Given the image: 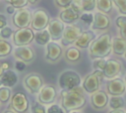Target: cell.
Returning a JSON list of instances; mask_svg holds the SVG:
<instances>
[{"label": "cell", "instance_id": "obj_1", "mask_svg": "<svg viewBox=\"0 0 126 113\" xmlns=\"http://www.w3.org/2000/svg\"><path fill=\"white\" fill-rule=\"evenodd\" d=\"M61 96V106L65 110V112H72L83 108L86 105L87 99L84 94V89L79 86L71 89L64 90L62 89L60 92Z\"/></svg>", "mask_w": 126, "mask_h": 113}, {"label": "cell", "instance_id": "obj_2", "mask_svg": "<svg viewBox=\"0 0 126 113\" xmlns=\"http://www.w3.org/2000/svg\"><path fill=\"white\" fill-rule=\"evenodd\" d=\"M112 51V39L110 34L105 33L95 38L89 47V55L92 59L104 58Z\"/></svg>", "mask_w": 126, "mask_h": 113}, {"label": "cell", "instance_id": "obj_3", "mask_svg": "<svg viewBox=\"0 0 126 113\" xmlns=\"http://www.w3.org/2000/svg\"><path fill=\"white\" fill-rule=\"evenodd\" d=\"M58 82H59V86L61 89L71 90V89L78 87L81 84V77L76 71L68 69L60 73Z\"/></svg>", "mask_w": 126, "mask_h": 113}, {"label": "cell", "instance_id": "obj_4", "mask_svg": "<svg viewBox=\"0 0 126 113\" xmlns=\"http://www.w3.org/2000/svg\"><path fill=\"white\" fill-rule=\"evenodd\" d=\"M103 78H104L103 71L99 69H95L93 73H90L85 77L83 81V89L86 92L93 94L94 92L99 90Z\"/></svg>", "mask_w": 126, "mask_h": 113}, {"label": "cell", "instance_id": "obj_5", "mask_svg": "<svg viewBox=\"0 0 126 113\" xmlns=\"http://www.w3.org/2000/svg\"><path fill=\"white\" fill-rule=\"evenodd\" d=\"M49 21H50L49 15L44 9H41V8L36 9L32 13V23H31L32 29L36 32L44 30L47 28Z\"/></svg>", "mask_w": 126, "mask_h": 113}, {"label": "cell", "instance_id": "obj_6", "mask_svg": "<svg viewBox=\"0 0 126 113\" xmlns=\"http://www.w3.org/2000/svg\"><path fill=\"white\" fill-rule=\"evenodd\" d=\"M29 99L24 92L18 91L12 95L10 99V109L17 113H26L29 109Z\"/></svg>", "mask_w": 126, "mask_h": 113}, {"label": "cell", "instance_id": "obj_7", "mask_svg": "<svg viewBox=\"0 0 126 113\" xmlns=\"http://www.w3.org/2000/svg\"><path fill=\"white\" fill-rule=\"evenodd\" d=\"M34 40V33L32 29L23 28L17 30L13 35V43L16 47L29 46Z\"/></svg>", "mask_w": 126, "mask_h": 113}, {"label": "cell", "instance_id": "obj_8", "mask_svg": "<svg viewBox=\"0 0 126 113\" xmlns=\"http://www.w3.org/2000/svg\"><path fill=\"white\" fill-rule=\"evenodd\" d=\"M24 86L32 94H37L41 87L43 86V79L37 73H29L23 79Z\"/></svg>", "mask_w": 126, "mask_h": 113}, {"label": "cell", "instance_id": "obj_9", "mask_svg": "<svg viewBox=\"0 0 126 113\" xmlns=\"http://www.w3.org/2000/svg\"><path fill=\"white\" fill-rule=\"evenodd\" d=\"M32 14L29 9L21 8L16 11L13 16V24L19 29L28 28L32 23Z\"/></svg>", "mask_w": 126, "mask_h": 113}, {"label": "cell", "instance_id": "obj_10", "mask_svg": "<svg viewBox=\"0 0 126 113\" xmlns=\"http://www.w3.org/2000/svg\"><path fill=\"white\" fill-rule=\"evenodd\" d=\"M82 29L79 26L76 25H70V26H66L61 38V44L62 46H70L72 44H74L77 39L80 37V35L82 34Z\"/></svg>", "mask_w": 126, "mask_h": 113}, {"label": "cell", "instance_id": "obj_11", "mask_svg": "<svg viewBox=\"0 0 126 113\" xmlns=\"http://www.w3.org/2000/svg\"><path fill=\"white\" fill-rule=\"evenodd\" d=\"M56 96H57V91L55 86L50 84L44 85L37 93V101L43 105H49L55 101Z\"/></svg>", "mask_w": 126, "mask_h": 113}, {"label": "cell", "instance_id": "obj_12", "mask_svg": "<svg viewBox=\"0 0 126 113\" xmlns=\"http://www.w3.org/2000/svg\"><path fill=\"white\" fill-rule=\"evenodd\" d=\"M106 91L111 96H120L126 91V84L122 78L114 77L106 82Z\"/></svg>", "mask_w": 126, "mask_h": 113}, {"label": "cell", "instance_id": "obj_13", "mask_svg": "<svg viewBox=\"0 0 126 113\" xmlns=\"http://www.w3.org/2000/svg\"><path fill=\"white\" fill-rule=\"evenodd\" d=\"M13 56L16 59L25 61L26 63L32 62L35 57L33 50L29 46H21L15 48L13 50Z\"/></svg>", "mask_w": 126, "mask_h": 113}, {"label": "cell", "instance_id": "obj_14", "mask_svg": "<svg viewBox=\"0 0 126 113\" xmlns=\"http://www.w3.org/2000/svg\"><path fill=\"white\" fill-rule=\"evenodd\" d=\"M65 26L64 23L60 19H52L49 21V24L47 26V30L50 34L52 41H58L61 40L63 32H64Z\"/></svg>", "mask_w": 126, "mask_h": 113}, {"label": "cell", "instance_id": "obj_15", "mask_svg": "<svg viewBox=\"0 0 126 113\" xmlns=\"http://www.w3.org/2000/svg\"><path fill=\"white\" fill-rule=\"evenodd\" d=\"M62 56V48L55 42H49L45 48L44 57L50 62H56Z\"/></svg>", "mask_w": 126, "mask_h": 113}, {"label": "cell", "instance_id": "obj_16", "mask_svg": "<svg viewBox=\"0 0 126 113\" xmlns=\"http://www.w3.org/2000/svg\"><path fill=\"white\" fill-rule=\"evenodd\" d=\"M122 69V63L117 59H108L106 60V64L103 71V75L105 78L112 79L116 77Z\"/></svg>", "mask_w": 126, "mask_h": 113}, {"label": "cell", "instance_id": "obj_17", "mask_svg": "<svg viewBox=\"0 0 126 113\" xmlns=\"http://www.w3.org/2000/svg\"><path fill=\"white\" fill-rule=\"evenodd\" d=\"M108 100H109L108 95L106 94V92L102 90H97L94 92L91 96L92 106L96 110H101L105 108L106 105L108 104Z\"/></svg>", "mask_w": 126, "mask_h": 113}, {"label": "cell", "instance_id": "obj_18", "mask_svg": "<svg viewBox=\"0 0 126 113\" xmlns=\"http://www.w3.org/2000/svg\"><path fill=\"white\" fill-rule=\"evenodd\" d=\"M110 26L109 17L101 12H97L94 15V22L92 24V28L94 30H105Z\"/></svg>", "mask_w": 126, "mask_h": 113}, {"label": "cell", "instance_id": "obj_19", "mask_svg": "<svg viewBox=\"0 0 126 113\" xmlns=\"http://www.w3.org/2000/svg\"><path fill=\"white\" fill-rule=\"evenodd\" d=\"M94 39H95V34L93 31H91V30L84 31V32H82L80 37L75 42V46L80 49H87L90 47V45L92 44V42Z\"/></svg>", "mask_w": 126, "mask_h": 113}, {"label": "cell", "instance_id": "obj_20", "mask_svg": "<svg viewBox=\"0 0 126 113\" xmlns=\"http://www.w3.org/2000/svg\"><path fill=\"white\" fill-rule=\"evenodd\" d=\"M80 18V14L78 12H76L73 8L68 7L65 8L64 10H62L60 12L59 15V19L64 23V24H73L75 23L78 19Z\"/></svg>", "mask_w": 126, "mask_h": 113}, {"label": "cell", "instance_id": "obj_21", "mask_svg": "<svg viewBox=\"0 0 126 113\" xmlns=\"http://www.w3.org/2000/svg\"><path fill=\"white\" fill-rule=\"evenodd\" d=\"M1 80H2V83L4 86H7V87H13L17 81H18V75L17 73L12 70V69H8V70H5L3 75L1 76Z\"/></svg>", "mask_w": 126, "mask_h": 113}, {"label": "cell", "instance_id": "obj_22", "mask_svg": "<svg viewBox=\"0 0 126 113\" xmlns=\"http://www.w3.org/2000/svg\"><path fill=\"white\" fill-rule=\"evenodd\" d=\"M126 51V40L116 37L112 39V52L117 56L124 55Z\"/></svg>", "mask_w": 126, "mask_h": 113}, {"label": "cell", "instance_id": "obj_23", "mask_svg": "<svg viewBox=\"0 0 126 113\" xmlns=\"http://www.w3.org/2000/svg\"><path fill=\"white\" fill-rule=\"evenodd\" d=\"M34 40H35V43L39 46H46L50 40H51V37H50V34L48 32V30L44 29V30H41V31H38L35 33L34 35Z\"/></svg>", "mask_w": 126, "mask_h": 113}, {"label": "cell", "instance_id": "obj_24", "mask_svg": "<svg viewBox=\"0 0 126 113\" xmlns=\"http://www.w3.org/2000/svg\"><path fill=\"white\" fill-rule=\"evenodd\" d=\"M65 58L69 62H76L81 58V52L77 47H70L65 52Z\"/></svg>", "mask_w": 126, "mask_h": 113}, {"label": "cell", "instance_id": "obj_25", "mask_svg": "<svg viewBox=\"0 0 126 113\" xmlns=\"http://www.w3.org/2000/svg\"><path fill=\"white\" fill-rule=\"evenodd\" d=\"M108 105L111 109H123L125 106V100L120 96H111L108 100Z\"/></svg>", "mask_w": 126, "mask_h": 113}, {"label": "cell", "instance_id": "obj_26", "mask_svg": "<svg viewBox=\"0 0 126 113\" xmlns=\"http://www.w3.org/2000/svg\"><path fill=\"white\" fill-rule=\"evenodd\" d=\"M112 0H96V8L99 12L107 14L112 10Z\"/></svg>", "mask_w": 126, "mask_h": 113}, {"label": "cell", "instance_id": "obj_27", "mask_svg": "<svg viewBox=\"0 0 126 113\" xmlns=\"http://www.w3.org/2000/svg\"><path fill=\"white\" fill-rule=\"evenodd\" d=\"M12 45L9 42L5 41L4 39L0 40V58L9 56L12 53Z\"/></svg>", "mask_w": 126, "mask_h": 113}, {"label": "cell", "instance_id": "obj_28", "mask_svg": "<svg viewBox=\"0 0 126 113\" xmlns=\"http://www.w3.org/2000/svg\"><path fill=\"white\" fill-rule=\"evenodd\" d=\"M82 11L91 12L96 7V0H79Z\"/></svg>", "mask_w": 126, "mask_h": 113}, {"label": "cell", "instance_id": "obj_29", "mask_svg": "<svg viewBox=\"0 0 126 113\" xmlns=\"http://www.w3.org/2000/svg\"><path fill=\"white\" fill-rule=\"evenodd\" d=\"M11 99V89L7 86H0V103H7Z\"/></svg>", "mask_w": 126, "mask_h": 113}, {"label": "cell", "instance_id": "obj_30", "mask_svg": "<svg viewBox=\"0 0 126 113\" xmlns=\"http://www.w3.org/2000/svg\"><path fill=\"white\" fill-rule=\"evenodd\" d=\"M32 113H47V110L45 109L44 105L39 102H33L31 107Z\"/></svg>", "mask_w": 126, "mask_h": 113}, {"label": "cell", "instance_id": "obj_31", "mask_svg": "<svg viewBox=\"0 0 126 113\" xmlns=\"http://www.w3.org/2000/svg\"><path fill=\"white\" fill-rule=\"evenodd\" d=\"M80 19L83 23H85L86 25H92L94 22V15L92 13L89 12H85L80 16Z\"/></svg>", "mask_w": 126, "mask_h": 113}, {"label": "cell", "instance_id": "obj_32", "mask_svg": "<svg viewBox=\"0 0 126 113\" xmlns=\"http://www.w3.org/2000/svg\"><path fill=\"white\" fill-rule=\"evenodd\" d=\"M122 15H126V0H112Z\"/></svg>", "mask_w": 126, "mask_h": 113}, {"label": "cell", "instance_id": "obj_33", "mask_svg": "<svg viewBox=\"0 0 126 113\" xmlns=\"http://www.w3.org/2000/svg\"><path fill=\"white\" fill-rule=\"evenodd\" d=\"M93 64L95 69L103 70L105 67V64H106V60H105V58H95V59H94Z\"/></svg>", "mask_w": 126, "mask_h": 113}, {"label": "cell", "instance_id": "obj_34", "mask_svg": "<svg viewBox=\"0 0 126 113\" xmlns=\"http://www.w3.org/2000/svg\"><path fill=\"white\" fill-rule=\"evenodd\" d=\"M47 113H65V110L62 108V106L52 104L47 108Z\"/></svg>", "mask_w": 126, "mask_h": 113}, {"label": "cell", "instance_id": "obj_35", "mask_svg": "<svg viewBox=\"0 0 126 113\" xmlns=\"http://www.w3.org/2000/svg\"><path fill=\"white\" fill-rule=\"evenodd\" d=\"M12 34H13V31H12V29L10 28V27H4L3 29H1L0 30V35H1V38L2 39H9L11 36H12Z\"/></svg>", "mask_w": 126, "mask_h": 113}, {"label": "cell", "instance_id": "obj_36", "mask_svg": "<svg viewBox=\"0 0 126 113\" xmlns=\"http://www.w3.org/2000/svg\"><path fill=\"white\" fill-rule=\"evenodd\" d=\"M28 3H29L28 0H12L10 4L17 9H21V8H25V6H27Z\"/></svg>", "mask_w": 126, "mask_h": 113}, {"label": "cell", "instance_id": "obj_37", "mask_svg": "<svg viewBox=\"0 0 126 113\" xmlns=\"http://www.w3.org/2000/svg\"><path fill=\"white\" fill-rule=\"evenodd\" d=\"M74 0H54L56 6L60 7V8H68L71 6V4L73 3Z\"/></svg>", "mask_w": 126, "mask_h": 113}, {"label": "cell", "instance_id": "obj_38", "mask_svg": "<svg viewBox=\"0 0 126 113\" xmlns=\"http://www.w3.org/2000/svg\"><path fill=\"white\" fill-rule=\"evenodd\" d=\"M115 24H116V26H117L119 29L125 27V26H126V16H125V15H120V16H118V17L116 18V20H115Z\"/></svg>", "mask_w": 126, "mask_h": 113}, {"label": "cell", "instance_id": "obj_39", "mask_svg": "<svg viewBox=\"0 0 126 113\" xmlns=\"http://www.w3.org/2000/svg\"><path fill=\"white\" fill-rule=\"evenodd\" d=\"M15 67H16V69L18 71H23L27 67V63L25 61H22V60H18L17 59L16 62H15Z\"/></svg>", "mask_w": 126, "mask_h": 113}, {"label": "cell", "instance_id": "obj_40", "mask_svg": "<svg viewBox=\"0 0 126 113\" xmlns=\"http://www.w3.org/2000/svg\"><path fill=\"white\" fill-rule=\"evenodd\" d=\"M7 26V19L4 15L0 14V30Z\"/></svg>", "mask_w": 126, "mask_h": 113}, {"label": "cell", "instance_id": "obj_41", "mask_svg": "<svg viewBox=\"0 0 126 113\" xmlns=\"http://www.w3.org/2000/svg\"><path fill=\"white\" fill-rule=\"evenodd\" d=\"M119 35H120V38L126 40V26L119 29Z\"/></svg>", "mask_w": 126, "mask_h": 113}, {"label": "cell", "instance_id": "obj_42", "mask_svg": "<svg viewBox=\"0 0 126 113\" xmlns=\"http://www.w3.org/2000/svg\"><path fill=\"white\" fill-rule=\"evenodd\" d=\"M15 9H16V8L10 4V5H8V6H7V8H6V11H7V13H8V14L12 15V14H15Z\"/></svg>", "mask_w": 126, "mask_h": 113}, {"label": "cell", "instance_id": "obj_43", "mask_svg": "<svg viewBox=\"0 0 126 113\" xmlns=\"http://www.w3.org/2000/svg\"><path fill=\"white\" fill-rule=\"evenodd\" d=\"M1 64H2V67L4 70H8L10 68V63L7 61H3V62H1Z\"/></svg>", "mask_w": 126, "mask_h": 113}, {"label": "cell", "instance_id": "obj_44", "mask_svg": "<svg viewBox=\"0 0 126 113\" xmlns=\"http://www.w3.org/2000/svg\"><path fill=\"white\" fill-rule=\"evenodd\" d=\"M108 113H125L123 109H111Z\"/></svg>", "mask_w": 126, "mask_h": 113}, {"label": "cell", "instance_id": "obj_45", "mask_svg": "<svg viewBox=\"0 0 126 113\" xmlns=\"http://www.w3.org/2000/svg\"><path fill=\"white\" fill-rule=\"evenodd\" d=\"M4 69H3V67H2V64H1V62H0V78H1V76L3 75V73H4Z\"/></svg>", "mask_w": 126, "mask_h": 113}, {"label": "cell", "instance_id": "obj_46", "mask_svg": "<svg viewBox=\"0 0 126 113\" xmlns=\"http://www.w3.org/2000/svg\"><path fill=\"white\" fill-rule=\"evenodd\" d=\"M3 113H17V112H15V111H14V110H12V109H8V110L4 111Z\"/></svg>", "mask_w": 126, "mask_h": 113}, {"label": "cell", "instance_id": "obj_47", "mask_svg": "<svg viewBox=\"0 0 126 113\" xmlns=\"http://www.w3.org/2000/svg\"><path fill=\"white\" fill-rule=\"evenodd\" d=\"M29 1V3H31V4H34V3H36L38 0H28Z\"/></svg>", "mask_w": 126, "mask_h": 113}, {"label": "cell", "instance_id": "obj_48", "mask_svg": "<svg viewBox=\"0 0 126 113\" xmlns=\"http://www.w3.org/2000/svg\"><path fill=\"white\" fill-rule=\"evenodd\" d=\"M71 113H82V112H79V111H77V110H76V111H72Z\"/></svg>", "mask_w": 126, "mask_h": 113}, {"label": "cell", "instance_id": "obj_49", "mask_svg": "<svg viewBox=\"0 0 126 113\" xmlns=\"http://www.w3.org/2000/svg\"><path fill=\"white\" fill-rule=\"evenodd\" d=\"M5 1H6V2H8V3H9V4H10V3H11V1H12V0H5Z\"/></svg>", "mask_w": 126, "mask_h": 113}, {"label": "cell", "instance_id": "obj_50", "mask_svg": "<svg viewBox=\"0 0 126 113\" xmlns=\"http://www.w3.org/2000/svg\"><path fill=\"white\" fill-rule=\"evenodd\" d=\"M124 81H125V84H126V74H125V78H124Z\"/></svg>", "mask_w": 126, "mask_h": 113}, {"label": "cell", "instance_id": "obj_51", "mask_svg": "<svg viewBox=\"0 0 126 113\" xmlns=\"http://www.w3.org/2000/svg\"><path fill=\"white\" fill-rule=\"evenodd\" d=\"M123 56H124L126 57V51H125V53H124V55H123Z\"/></svg>", "mask_w": 126, "mask_h": 113}, {"label": "cell", "instance_id": "obj_52", "mask_svg": "<svg viewBox=\"0 0 126 113\" xmlns=\"http://www.w3.org/2000/svg\"><path fill=\"white\" fill-rule=\"evenodd\" d=\"M0 38H1V35H0Z\"/></svg>", "mask_w": 126, "mask_h": 113}, {"label": "cell", "instance_id": "obj_53", "mask_svg": "<svg viewBox=\"0 0 126 113\" xmlns=\"http://www.w3.org/2000/svg\"><path fill=\"white\" fill-rule=\"evenodd\" d=\"M125 113H126V112H125Z\"/></svg>", "mask_w": 126, "mask_h": 113}]
</instances>
